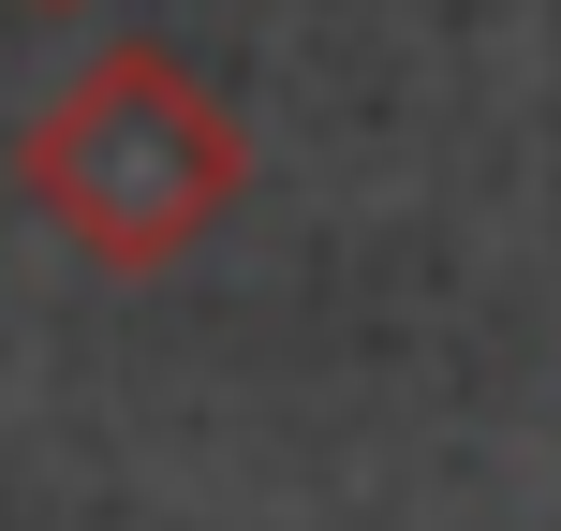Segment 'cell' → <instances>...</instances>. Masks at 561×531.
<instances>
[{
	"label": "cell",
	"mask_w": 561,
	"mask_h": 531,
	"mask_svg": "<svg viewBox=\"0 0 561 531\" xmlns=\"http://www.w3.org/2000/svg\"><path fill=\"white\" fill-rule=\"evenodd\" d=\"M15 193L45 207V236L104 280H163L252 193V118L193 74L178 45H89L75 74L30 104Z\"/></svg>",
	"instance_id": "1"
},
{
	"label": "cell",
	"mask_w": 561,
	"mask_h": 531,
	"mask_svg": "<svg viewBox=\"0 0 561 531\" xmlns=\"http://www.w3.org/2000/svg\"><path fill=\"white\" fill-rule=\"evenodd\" d=\"M45 15H75V0H45Z\"/></svg>",
	"instance_id": "2"
}]
</instances>
